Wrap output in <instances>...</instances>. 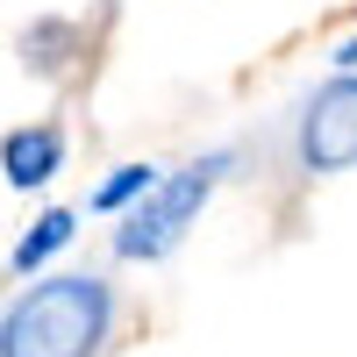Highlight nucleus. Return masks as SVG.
Instances as JSON below:
<instances>
[{
    "instance_id": "0eeeda50",
    "label": "nucleus",
    "mask_w": 357,
    "mask_h": 357,
    "mask_svg": "<svg viewBox=\"0 0 357 357\" xmlns=\"http://www.w3.org/2000/svg\"><path fill=\"white\" fill-rule=\"evenodd\" d=\"M151 186H158V172H151V165H122V172H114L107 186L93 193V207H100V215H114V207H129L136 193H151Z\"/></svg>"
},
{
    "instance_id": "20e7f679",
    "label": "nucleus",
    "mask_w": 357,
    "mask_h": 357,
    "mask_svg": "<svg viewBox=\"0 0 357 357\" xmlns=\"http://www.w3.org/2000/svg\"><path fill=\"white\" fill-rule=\"evenodd\" d=\"M57 165H65V136H57L50 122L15 129L8 143H0V172H8V186H43Z\"/></svg>"
},
{
    "instance_id": "f257e3e1",
    "label": "nucleus",
    "mask_w": 357,
    "mask_h": 357,
    "mask_svg": "<svg viewBox=\"0 0 357 357\" xmlns=\"http://www.w3.org/2000/svg\"><path fill=\"white\" fill-rule=\"evenodd\" d=\"M114 321L107 279H43L0 321V357H100Z\"/></svg>"
},
{
    "instance_id": "6e6552de",
    "label": "nucleus",
    "mask_w": 357,
    "mask_h": 357,
    "mask_svg": "<svg viewBox=\"0 0 357 357\" xmlns=\"http://www.w3.org/2000/svg\"><path fill=\"white\" fill-rule=\"evenodd\" d=\"M336 65H343V72H357V36H350V43L336 50Z\"/></svg>"
},
{
    "instance_id": "423d86ee",
    "label": "nucleus",
    "mask_w": 357,
    "mask_h": 357,
    "mask_svg": "<svg viewBox=\"0 0 357 357\" xmlns=\"http://www.w3.org/2000/svg\"><path fill=\"white\" fill-rule=\"evenodd\" d=\"M79 43V22H36V29H29V36H22V57H29V72H65V50Z\"/></svg>"
},
{
    "instance_id": "f03ea898",
    "label": "nucleus",
    "mask_w": 357,
    "mask_h": 357,
    "mask_svg": "<svg viewBox=\"0 0 357 357\" xmlns=\"http://www.w3.org/2000/svg\"><path fill=\"white\" fill-rule=\"evenodd\" d=\"M229 172V151H215V158H200V165H186L178 178H158L151 193H143V207L122 222V236H114V250L122 257H165L178 236H186V222L200 215V200L215 193V178Z\"/></svg>"
},
{
    "instance_id": "39448f33",
    "label": "nucleus",
    "mask_w": 357,
    "mask_h": 357,
    "mask_svg": "<svg viewBox=\"0 0 357 357\" xmlns=\"http://www.w3.org/2000/svg\"><path fill=\"white\" fill-rule=\"evenodd\" d=\"M72 229H79V222H72V207H50V215H43V222H36V229H29L22 243H15V272L29 279L43 257H57V250L72 243Z\"/></svg>"
},
{
    "instance_id": "7ed1b4c3",
    "label": "nucleus",
    "mask_w": 357,
    "mask_h": 357,
    "mask_svg": "<svg viewBox=\"0 0 357 357\" xmlns=\"http://www.w3.org/2000/svg\"><path fill=\"white\" fill-rule=\"evenodd\" d=\"M293 151H301V172H307V178H329V172H350V165H357V72L329 79V86L307 100Z\"/></svg>"
}]
</instances>
